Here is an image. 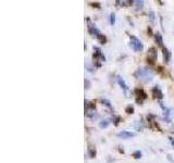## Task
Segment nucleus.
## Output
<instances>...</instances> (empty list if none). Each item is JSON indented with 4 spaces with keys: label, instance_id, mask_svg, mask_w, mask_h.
<instances>
[{
    "label": "nucleus",
    "instance_id": "1",
    "mask_svg": "<svg viewBox=\"0 0 174 163\" xmlns=\"http://www.w3.org/2000/svg\"><path fill=\"white\" fill-rule=\"evenodd\" d=\"M134 77L138 80L143 84H149L151 83L155 77V71L150 67H142L138 68L134 71L133 73Z\"/></svg>",
    "mask_w": 174,
    "mask_h": 163
},
{
    "label": "nucleus",
    "instance_id": "2",
    "mask_svg": "<svg viewBox=\"0 0 174 163\" xmlns=\"http://www.w3.org/2000/svg\"><path fill=\"white\" fill-rule=\"evenodd\" d=\"M86 22H87L88 34L92 37H94L100 45H106V44H107V37H106V35H103L102 33H101V30H99L89 19H86Z\"/></svg>",
    "mask_w": 174,
    "mask_h": 163
},
{
    "label": "nucleus",
    "instance_id": "3",
    "mask_svg": "<svg viewBox=\"0 0 174 163\" xmlns=\"http://www.w3.org/2000/svg\"><path fill=\"white\" fill-rule=\"evenodd\" d=\"M129 46L135 54H140L145 49L143 41L135 35H129Z\"/></svg>",
    "mask_w": 174,
    "mask_h": 163
},
{
    "label": "nucleus",
    "instance_id": "4",
    "mask_svg": "<svg viewBox=\"0 0 174 163\" xmlns=\"http://www.w3.org/2000/svg\"><path fill=\"white\" fill-rule=\"evenodd\" d=\"M92 50H94V54H92V61H94V62L92 63H94V65L97 69V68L101 67V63L107 61V58H106L102 50L99 47H97V46H94V47H92Z\"/></svg>",
    "mask_w": 174,
    "mask_h": 163
},
{
    "label": "nucleus",
    "instance_id": "5",
    "mask_svg": "<svg viewBox=\"0 0 174 163\" xmlns=\"http://www.w3.org/2000/svg\"><path fill=\"white\" fill-rule=\"evenodd\" d=\"M146 60L149 65H153L158 60V49L156 47H150L147 51Z\"/></svg>",
    "mask_w": 174,
    "mask_h": 163
},
{
    "label": "nucleus",
    "instance_id": "6",
    "mask_svg": "<svg viewBox=\"0 0 174 163\" xmlns=\"http://www.w3.org/2000/svg\"><path fill=\"white\" fill-rule=\"evenodd\" d=\"M115 81H116V83H118V85L120 86V88L122 89V91L124 92V95H125V97H131V90H129V85H127L126 83H125V81L123 80V77L122 76H120V75H116L115 76Z\"/></svg>",
    "mask_w": 174,
    "mask_h": 163
},
{
    "label": "nucleus",
    "instance_id": "7",
    "mask_svg": "<svg viewBox=\"0 0 174 163\" xmlns=\"http://www.w3.org/2000/svg\"><path fill=\"white\" fill-rule=\"evenodd\" d=\"M135 94H136L135 96H137V98H136V102L139 103V105H143L145 99H147V94L145 92V90L142 89V88H136Z\"/></svg>",
    "mask_w": 174,
    "mask_h": 163
},
{
    "label": "nucleus",
    "instance_id": "8",
    "mask_svg": "<svg viewBox=\"0 0 174 163\" xmlns=\"http://www.w3.org/2000/svg\"><path fill=\"white\" fill-rule=\"evenodd\" d=\"M162 57H163V62L166 63V64H169L171 59H172V52H171L170 49L167 48L166 46L162 48Z\"/></svg>",
    "mask_w": 174,
    "mask_h": 163
},
{
    "label": "nucleus",
    "instance_id": "9",
    "mask_svg": "<svg viewBox=\"0 0 174 163\" xmlns=\"http://www.w3.org/2000/svg\"><path fill=\"white\" fill-rule=\"evenodd\" d=\"M153 39H155V43L157 44L158 47H160L161 49L164 47L163 36H162V34L160 32H156L155 34H153Z\"/></svg>",
    "mask_w": 174,
    "mask_h": 163
},
{
    "label": "nucleus",
    "instance_id": "10",
    "mask_svg": "<svg viewBox=\"0 0 174 163\" xmlns=\"http://www.w3.org/2000/svg\"><path fill=\"white\" fill-rule=\"evenodd\" d=\"M153 96L155 97V98L159 99V100L163 99V92H162V90H161V88H160V86L156 85L155 87L153 88Z\"/></svg>",
    "mask_w": 174,
    "mask_h": 163
},
{
    "label": "nucleus",
    "instance_id": "11",
    "mask_svg": "<svg viewBox=\"0 0 174 163\" xmlns=\"http://www.w3.org/2000/svg\"><path fill=\"white\" fill-rule=\"evenodd\" d=\"M135 136V133L133 132H129V131H122L118 134L119 138H122V139H129V138L134 137Z\"/></svg>",
    "mask_w": 174,
    "mask_h": 163
},
{
    "label": "nucleus",
    "instance_id": "12",
    "mask_svg": "<svg viewBox=\"0 0 174 163\" xmlns=\"http://www.w3.org/2000/svg\"><path fill=\"white\" fill-rule=\"evenodd\" d=\"M134 9L135 11L139 12V11L144 10V7H145V1L144 0H134Z\"/></svg>",
    "mask_w": 174,
    "mask_h": 163
},
{
    "label": "nucleus",
    "instance_id": "13",
    "mask_svg": "<svg viewBox=\"0 0 174 163\" xmlns=\"http://www.w3.org/2000/svg\"><path fill=\"white\" fill-rule=\"evenodd\" d=\"M84 67H85V70H86V72H88V73H94L95 70H96V67L94 65V63L90 62V61H88L87 59L85 60Z\"/></svg>",
    "mask_w": 174,
    "mask_h": 163
},
{
    "label": "nucleus",
    "instance_id": "14",
    "mask_svg": "<svg viewBox=\"0 0 174 163\" xmlns=\"http://www.w3.org/2000/svg\"><path fill=\"white\" fill-rule=\"evenodd\" d=\"M147 19H148V21L151 24H156V22H157V14H156L155 11L149 10L148 13H147Z\"/></svg>",
    "mask_w": 174,
    "mask_h": 163
},
{
    "label": "nucleus",
    "instance_id": "15",
    "mask_svg": "<svg viewBox=\"0 0 174 163\" xmlns=\"http://www.w3.org/2000/svg\"><path fill=\"white\" fill-rule=\"evenodd\" d=\"M100 102L102 103L103 105H106V107H107L108 109H109L111 112H114L113 105H112V103L110 102V101L108 100V99H106V98H101V99H100Z\"/></svg>",
    "mask_w": 174,
    "mask_h": 163
},
{
    "label": "nucleus",
    "instance_id": "16",
    "mask_svg": "<svg viewBox=\"0 0 174 163\" xmlns=\"http://www.w3.org/2000/svg\"><path fill=\"white\" fill-rule=\"evenodd\" d=\"M115 22H116V17H115V13L114 12H111L109 15V23L111 26H114L115 25Z\"/></svg>",
    "mask_w": 174,
    "mask_h": 163
},
{
    "label": "nucleus",
    "instance_id": "17",
    "mask_svg": "<svg viewBox=\"0 0 174 163\" xmlns=\"http://www.w3.org/2000/svg\"><path fill=\"white\" fill-rule=\"evenodd\" d=\"M133 126L135 127V128L137 129L138 132H142L143 128H144V126H143V123L142 122H138V121H134Z\"/></svg>",
    "mask_w": 174,
    "mask_h": 163
},
{
    "label": "nucleus",
    "instance_id": "18",
    "mask_svg": "<svg viewBox=\"0 0 174 163\" xmlns=\"http://www.w3.org/2000/svg\"><path fill=\"white\" fill-rule=\"evenodd\" d=\"M110 124V121L109 120H102L99 122V127L100 128H107Z\"/></svg>",
    "mask_w": 174,
    "mask_h": 163
},
{
    "label": "nucleus",
    "instance_id": "19",
    "mask_svg": "<svg viewBox=\"0 0 174 163\" xmlns=\"http://www.w3.org/2000/svg\"><path fill=\"white\" fill-rule=\"evenodd\" d=\"M134 111H135V109H134V107L132 105H127L126 108H125V113L127 114H133Z\"/></svg>",
    "mask_w": 174,
    "mask_h": 163
},
{
    "label": "nucleus",
    "instance_id": "20",
    "mask_svg": "<svg viewBox=\"0 0 174 163\" xmlns=\"http://www.w3.org/2000/svg\"><path fill=\"white\" fill-rule=\"evenodd\" d=\"M142 156H143V153H142V151H139V150H136V151H134L133 152V158L134 159H136V160L140 159Z\"/></svg>",
    "mask_w": 174,
    "mask_h": 163
},
{
    "label": "nucleus",
    "instance_id": "21",
    "mask_svg": "<svg viewBox=\"0 0 174 163\" xmlns=\"http://www.w3.org/2000/svg\"><path fill=\"white\" fill-rule=\"evenodd\" d=\"M88 153H89L90 158H95L96 157V149H94L92 147H89L88 148Z\"/></svg>",
    "mask_w": 174,
    "mask_h": 163
},
{
    "label": "nucleus",
    "instance_id": "22",
    "mask_svg": "<svg viewBox=\"0 0 174 163\" xmlns=\"http://www.w3.org/2000/svg\"><path fill=\"white\" fill-rule=\"evenodd\" d=\"M90 86H92V83H90V81L89 80H85V89H89L90 88Z\"/></svg>",
    "mask_w": 174,
    "mask_h": 163
},
{
    "label": "nucleus",
    "instance_id": "23",
    "mask_svg": "<svg viewBox=\"0 0 174 163\" xmlns=\"http://www.w3.org/2000/svg\"><path fill=\"white\" fill-rule=\"evenodd\" d=\"M170 139H171V144H172V146L174 147V137H171Z\"/></svg>",
    "mask_w": 174,
    "mask_h": 163
}]
</instances>
